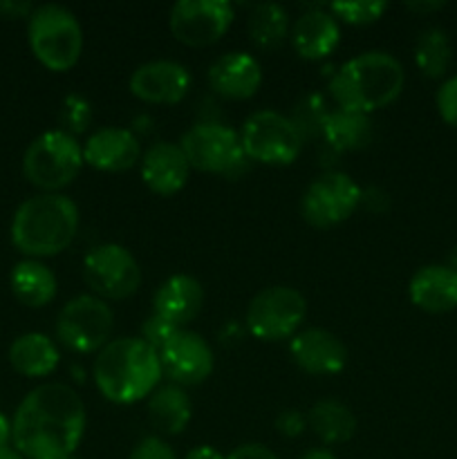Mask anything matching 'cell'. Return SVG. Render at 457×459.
<instances>
[{
  "instance_id": "43",
  "label": "cell",
  "mask_w": 457,
  "mask_h": 459,
  "mask_svg": "<svg viewBox=\"0 0 457 459\" xmlns=\"http://www.w3.org/2000/svg\"><path fill=\"white\" fill-rule=\"evenodd\" d=\"M0 459H25V457H22L13 446H7V448H0Z\"/></svg>"
},
{
  "instance_id": "25",
  "label": "cell",
  "mask_w": 457,
  "mask_h": 459,
  "mask_svg": "<svg viewBox=\"0 0 457 459\" xmlns=\"http://www.w3.org/2000/svg\"><path fill=\"white\" fill-rule=\"evenodd\" d=\"M321 137L325 139V146L334 155H341V152L363 151V148L370 146L372 137H375V128H372L370 115L336 108L327 117Z\"/></svg>"
},
{
  "instance_id": "18",
  "label": "cell",
  "mask_w": 457,
  "mask_h": 459,
  "mask_svg": "<svg viewBox=\"0 0 457 459\" xmlns=\"http://www.w3.org/2000/svg\"><path fill=\"white\" fill-rule=\"evenodd\" d=\"M142 179L151 193L170 197L182 191L191 175V164L179 143L157 142L142 155Z\"/></svg>"
},
{
  "instance_id": "36",
  "label": "cell",
  "mask_w": 457,
  "mask_h": 459,
  "mask_svg": "<svg viewBox=\"0 0 457 459\" xmlns=\"http://www.w3.org/2000/svg\"><path fill=\"white\" fill-rule=\"evenodd\" d=\"M307 429V417L300 415L298 411H282L276 417V430L285 437H298Z\"/></svg>"
},
{
  "instance_id": "6",
  "label": "cell",
  "mask_w": 457,
  "mask_h": 459,
  "mask_svg": "<svg viewBox=\"0 0 457 459\" xmlns=\"http://www.w3.org/2000/svg\"><path fill=\"white\" fill-rule=\"evenodd\" d=\"M83 166V143L61 128L39 134L22 152V175L43 193L70 186Z\"/></svg>"
},
{
  "instance_id": "26",
  "label": "cell",
  "mask_w": 457,
  "mask_h": 459,
  "mask_svg": "<svg viewBox=\"0 0 457 459\" xmlns=\"http://www.w3.org/2000/svg\"><path fill=\"white\" fill-rule=\"evenodd\" d=\"M193 417V402L179 385H161L148 397V420L161 435H179Z\"/></svg>"
},
{
  "instance_id": "24",
  "label": "cell",
  "mask_w": 457,
  "mask_h": 459,
  "mask_svg": "<svg viewBox=\"0 0 457 459\" xmlns=\"http://www.w3.org/2000/svg\"><path fill=\"white\" fill-rule=\"evenodd\" d=\"M9 287L18 303L39 309L56 299L58 282L47 264L27 258L13 264L12 273H9Z\"/></svg>"
},
{
  "instance_id": "23",
  "label": "cell",
  "mask_w": 457,
  "mask_h": 459,
  "mask_svg": "<svg viewBox=\"0 0 457 459\" xmlns=\"http://www.w3.org/2000/svg\"><path fill=\"white\" fill-rule=\"evenodd\" d=\"M58 361H61V354H58L56 343L40 332H27L9 345V363L18 375L27 379L49 377L58 368Z\"/></svg>"
},
{
  "instance_id": "8",
  "label": "cell",
  "mask_w": 457,
  "mask_h": 459,
  "mask_svg": "<svg viewBox=\"0 0 457 459\" xmlns=\"http://www.w3.org/2000/svg\"><path fill=\"white\" fill-rule=\"evenodd\" d=\"M179 148L186 155L191 169L202 173L233 178L245 170L246 155L242 151L240 133L218 121H204L188 128L182 134Z\"/></svg>"
},
{
  "instance_id": "5",
  "label": "cell",
  "mask_w": 457,
  "mask_h": 459,
  "mask_svg": "<svg viewBox=\"0 0 457 459\" xmlns=\"http://www.w3.org/2000/svg\"><path fill=\"white\" fill-rule=\"evenodd\" d=\"M27 40L36 61L52 72H67L83 54V27L74 12L56 3L34 7L27 18Z\"/></svg>"
},
{
  "instance_id": "15",
  "label": "cell",
  "mask_w": 457,
  "mask_h": 459,
  "mask_svg": "<svg viewBox=\"0 0 457 459\" xmlns=\"http://www.w3.org/2000/svg\"><path fill=\"white\" fill-rule=\"evenodd\" d=\"M128 88L133 97L155 106H175L191 90V72L177 61L157 58L139 65L130 74Z\"/></svg>"
},
{
  "instance_id": "35",
  "label": "cell",
  "mask_w": 457,
  "mask_h": 459,
  "mask_svg": "<svg viewBox=\"0 0 457 459\" xmlns=\"http://www.w3.org/2000/svg\"><path fill=\"white\" fill-rule=\"evenodd\" d=\"M128 459H177L173 446L161 437H143L137 446L130 451Z\"/></svg>"
},
{
  "instance_id": "17",
  "label": "cell",
  "mask_w": 457,
  "mask_h": 459,
  "mask_svg": "<svg viewBox=\"0 0 457 459\" xmlns=\"http://www.w3.org/2000/svg\"><path fill=\"white\" fill-rule=\"evenodd\" d=\"M142 143L128 128L106 126L90 134L83 143L85 164L103 173H124L142 161Z\"/></svg>"
},
{
  "instance_id": "39",
  "label": "cell",
  "mask_w": 457,
  "mask_h": 459,
  "mask_svg": "<svg viewBox=\"0 0 457 459\" xmlns=\"http://www.w3.org/2000/svg\"><path fill=\"white\" fill-rule=\"evenodd\" d=\"M186 459H227V455H222L215 446L202 444V446H195L193 451H188Z\"/></svg>"
},
{
  "instance_id": "38",
  "label": "cell",
  "mask_w": 457,
  "mask_h": 459,
  "mask_svg": "<svg viewBox=\"0 0 457 459\" xmlns=\"http://www.w3.org/2000/svg\"><path fill=\"white\" fill-rule=\"evenodd\" d=\"M34 12V4L27 0H0V16L7 21H16V18H30Z\"/></svg>"
},
{
  "instance_id": "31",
  "label": "cell",
  "mask_w": 457,
  "mask_h": 459,
  "mask_svg": "<svg viewBox=\"0 0 457 459\" xmlns=\"http://www.w3.org/2000/svg\"><path fill=\"white\" fill-rule=\"evenodd\" d=\"M58 124L63 133L79 137L92 124V103L83 94H67L58 108Z\"/></svg>"
},
{
  "instance_id": "27",
  "label": "cell",
  "mask_w": 457,
  "mask_h": 459,
  "mask_svg": "<svg viewBox=\"0 0 457 459\" xmlns=\"http://www.w3.org/2000/svg\"><path fill=\"white\" fill-rule=\"evenodd\" d=\"M307 429L323 444H345L357 433V417L336 399H321L307 412Z\"/></svg>"
},
{
  "instance_id": "10",
  "label": "cell",
  "mask_w": 457,
  "mask_h": 459,
  "mask_svg": "<svg viewBox=\"0 0 457 459\" xmlns=\"http://www.w3.org/2000/svg\"><path fill=\"white\" fill-rule=\"evenodd\" d=\"M307 316V300L298 290L273 285L258 291L246 307V327L260 341L294 339Z\"/></svg>"
},
{
  "instance_id": "29",
  "label": "cell",
  "mask_w": 457,
  "mask_h": 459,
  "mask_svg": "<svg viewBox=\"0 0 457 459\" xmlns=\"http://www.w3.org/2000/svg\"><path fill=\"white\" fill-rule=\"evenodd\" d=\"M453 61L451 39L439 27H428L417 36L415 65L428 79H442Z\"/></svg>"
},
{
  "instance_id": "21",
  "label": "cell",
  "mask_w": 457,
  "mask_h": 459,
  "mask_svg": "<svg viewBox=\"0 0 457 459\" xmlns=\"http://www.w3.org/2000/svg\"><path fill=\"white\" fill-rule=\"evenodd\" d=\"M408 296L417 309L446 314L457 309V272L448 264H426L412 273Z\"/></svg>"
},
{
  "instance_id": "34",
  "label": "cell",
  "mask_w": 457,
  "mask_h": 459,
  "mask_svg": "<svg viewBox=\"0 0 457 459\" xmlns=\"http://www.w3.org/2000/svg\"><path fill=\"white\" fill-rule=\"evenodd\" d=\"M177 330H182V327H175L173 323L164 321V318L157 316V314L152 312L151 316H148L146 321H143L142 336H139V339L146 341V343L151 345V348L155 350V352H160V350L164 348L166 343H168L170 336H173Z\"/></svg>"
},
{
  "instance_id": "16",
  "label": "cell",
  "mask_w": 457,
  "mask_h": 459,
  "mask_svg": "<svg viewBox=\"0 0 457 459\" xmlns=\"http://www.w3.org/2000/svg\"><path fill=\"white\" fill-rule=\"evenodd\" d=\"M289 357L307 375L332 377L343 372L348 363V348L330 330L307 327L289 341Z\"/></svg>"
},
{
  "instance_id": "33",
  "label": "cell",
  "mask_w": 457,
  "mask_h": 459,
  "mask_svg": "<svg viewBox=\"0 0 457 459\" xmlns=\"http://www.w3.org/2000/svg\"><path fill=\"white\" fill-rule=\"evenodd\" d=\"M435 106L444 124L457 130V74L448 76L435 94Z\"/></svg>"
},
{
  "instance_id": "9",
  "label": "cell",
  "mask_w": 457,
  "mask_h": 459,
  "mask_svg": "<svg viewBox=\"0 0 457 459\" xmlns=\"http://www.w3.org/2000/svg\"><path fill=\"white\" fill-rule=\"evenodd\" d=\"M115 314L110 305L94 294L67 300L56 316V339L76 354L101 352L110 343Z\"/></svg>"
},
{
  "instance_id": "2",
  "label": "cell",
  "mask_w": 457,
  "mask_h": 459,
  "mask_svg": "<svg viewBox=\"0 0 457 459\" xmlns=\"http://www.w3.org/2000/svg\"><path fill=\"white\" fill-rule=\"evenodd\" d=\"M94 384L103 399L112 403H137L148 399L160 385V354L139 336L112 339L94 359Z\"/></svg>"
},
{
  "instance_id": "7",
  "label": "cell",
  "mask_w": 457,
  "mask_h": 459,
  "mask_svg": "<svg viewBox=\"0 0 457 459\" xmlns=\"http://www.w3.org/2000/svg\"><path fill=\"white\" fill-rule=\"evenodd\" d=\"M240 143L246 160L267 166H289L300 155L305 139L289 115L278 110H258L242 124Z\"/></svg>"
},
{
  "instance_id": "3",
  "label": "cell",
  "mask_w": 457,
  "mask_h": 459,
  "mask_svg": "<svg viewBox=\"0 0 457 459\" xmlns=\"http://www.w3.org/2000/svg\"><path fill=\"white\" fill-rule=\"evenodd\" d=\"M79 224V206L72 197L63 193H39L27 197L13 213L12 242L27 258H52L74 242Z\"/></svg>"
},
{
  "instance_id": "20",
  "label": "cell",
  "mask_w": 457,
  "mask_h": 459,
  "mask_svg": "<svg viewBox=\"0 0 457 459\" xmlns=\"http://www.w3.org/2000/svg\"><path fill=\"white\" fill-rule=\"evenodd\" d=\"M291 48L300 58L321 61L327 58L341 43V25L334 13L325 9H307L296 18L289 31Z\"/></svg>"
},
{
  "instance_id": "28",
  "label": "cell",
  "mask_w": 457,
  "mask_h": 459,
  "mask_svg": "<svg viewBox=\"0 0 457 459\" xmlns=\"http://www.w3.org/2000/svg\"><path fill=\"white\" fill-rule=\"evenodd\" d=\"M246 31H249L251 43L263 52L278 49L285 39L289 36V13L285 7L276 3L255 4L246 21Z\"/></svg>"
},
{
  "instance_id": "14",
  "label": "cell",
  "mask_w": 457,
  "mask_h": 459,
  "mask_svg": "<svg viewBox=\"0 0 457 459\" xmlns=\"http://www.w3.org/2000/svg\"><path fill=\"white\" fill-rule=\"evenodd\" d=\"M157 354H160L161 372L179 388L204 384L215 366L213 350L204 336L184 327L175 332Z\"/></svg>"
},
{
  "instance_id": "40",
  "label": "cell",
  "mask_w": 457,
  "mask_h": 459,
  "mask_svg": "<svg viewBox=\"0 0 457 459\" xmlns=\"http://www.w3.org/2000/svg\"><path fill=\"white\" fill-rule=\"evenodd\" d=\"M12 435H13L12 420H9L4 412H0V448L12 446Z\"/></svg>"
},
{
  "instance_id": "22",
  "label": "cell",
  "mask_w": 457,
  "mask_h": 459,
  "mask_svg": "<svg viewBox=\"0 0 457 459\" xmlns=\"http://www.w3.org/2000/svg\"><path fill=\"white\" fill-rule=\"evenodd\" d=\"M202 305H204V287L188 273H175L168 281L161 282L152 299L157 316L173 323L175 327H184L193 318H197Z\"/></svg>"
},
{
  "instance_id": "41",
  "label": "cell",
  "mask_w": 457,
  "mask_h": 459,
  "mask_svg": "<svg viewBox=\"0 0 457 459\" xmlns=\"http://www.w3.org/2000/svg\"><path fill=\"white\" fill-rule=\"evenodd\" d=\"M406 7L415 13H433L437 9H442L444 3H408Z\"/></svg>"
},
{
  "instance_id": "32",
  "label": "cell",
  "mask_w": 457,
  "mask_h": 459,
  "mask_svg": "<svg viewBox=\"0 0 457 459\" xmlns=\"http://www.w3.org/2000/svg\"><path fill=\"white\" fill-rule=\"evenodd\" d=\"M388 9L384 0H349V3H332L330 12L336 21H343L348 25H372L379 21Z\"/></svg>"
},
{
  "instance_id": "19",
  "label": "cell",
  "mask_w": 457,
  "mask_h": 459,
  "mask_svg": "<svg viewBox=\"0 0 457 459\" xmlns=\"http://www.w3.org/2000/svg\"><path fill=\"white\" fill-rule=\"evenodd\" d=\"M206 76L215 94L233 101H245L263 85V65L255 56L236 49L215 58Z\"/></svg>"
},
{
  "instance_id": "12",
  "label": "cell",
  "mask_w": 457,
  "mask_h": 459,
  "mask_svg": "<svg viewBox=\"0 0 457 459\" xmlns=\"http://www.w3.org/2000/svg\"><path fill=\"white\" fill-rule=\"evenodd\" d=\"M83 278L94 296L103 300H125L142 285V267L133 251L106 242L90 249L83 260Z\"/></svg>"
},
{
  "instance_id": "11",
  "label": "cell",
  "mask_w": 457,
  "mask_h": 459,
  "mask_svg": "<svg viewBox=\"0 0 457 459\" xmlns=\"http://www.w3.org/2000/svg\"><path fill=\"white\" fill-rule=\"evenodd\" d=\"M361 206V186L341 170L318 175L303 193L300 213L314 229H332L352 218Z\"/></svg>"
},
{
  "instance_id": "42",
  "label": "cell",
  "mask_w": 457,
  "mask_h": 459,
  "mask_svg": "<svg viewBox=\"0 0 457 459\" xmlns=\"http://www.w3.org/2000/svg\"><path fill=\"white\" fill-rule=\"evenodd\" d=\"M300 459H339L330 448H309Z\"/></svg>"
},
{
  "instance_id": "44",
  "label": "cell",
  "mask_w": 457,
  "mask_h": 459,
  "mask_svg": "<svg viewBox=\"0 0 457 459\" xmlns=\"http://www.w3.org/2000/svg\"><path fill=\"white\" fill-rule=\"evenodd\" d=\"M448 267H453L457 272V249H453V254H451V258H448Z\"/></svg>"
},
{
  "instance_id": "30",
  "label": "cell",
  "mask_w": 457,
  "mask_h": 459,
  "mask_svg": "<svg viewBox=\"0 0 457 459\" xmlns=\"http://www.w3.org/2000/svg\"><path fill=\"white\" fill-rule=\"evenodd\" d=\"M327 117H330V110H327L321 94H307V97H303L296 103L289 119L294 121V126L303 134V139H309L323 133V126H325Z\"/></svg>"
},
{
  "instance_id": "1",
  "label": "cell",
  "mask_w": 457,
  "mask_h": 459,
  "mask_svg": "<svg viewBox=\"0 0 457 459\" xmlns=\"http://www.w3.org/2000/svg\"><path fill=\"white\" fill-rule=\"evenodd\" d=\"M85 403L67 384H43L25 394L12 420V444L25 459H72L85 435Z\"/></svg>"
},
{
  "instance_id": "37",
  "label": "cell",
  "mask_w": 457,
  "mask_h": 459,
  "mask_svg": "<svg viewBox=\"0 0 457 459\" xmlns=\"http://www.w3.org/2000/svg\"><path fill=\"white\" fill-rule=\"evenodd\" d=\"M227 459H278V455L272 451V448L264 446V444L246 442L233 448V451L227 455Z\"/></svg>"
},
{
  "instance_id": "13",
  "label": "cell",
  "mask_w": 457,
  "mask_h": 459,
  "mask_svg": "<svg viewBox=\"0 0 457 459\" xmlns=\"http://www.w3.org/2000/svg\"><path fill=\"white\" fill-rule=\"evenodd\" d=\"M233 18L236 9L227 0H179L170 7L168 27L179 43L209 48L227 34Z\"/></svg>"
},
{
  "instance_id": "4",
  "label": "cell",
  "mask_w": 457,
  "mask_h": 459,
  "mask_svg": "<svg viewBox=\"0 0 457 459\" xmlns=\"http://www.w3.org/2000/svg\"><path fill=\"white\" fill-rule=\"evenodd\" d=\"M406 72L392 54L372 49L345 61L330 79V94L341 110L372 115L401 94Z\"/></svg>"
}]
</instances>
